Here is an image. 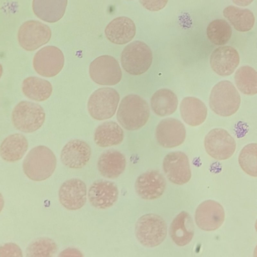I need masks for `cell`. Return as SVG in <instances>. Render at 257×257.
I'll return each instance as SVG.
<instances>
[{"instance_id": "6da1fadb", "label": "cell", "mask_w": 257, "mask_h": 257, "mask_svg": "<svg viewBox=\"0 0 257 257\" xmlns=\"http://www.w3.org/2000/svg\"><path fill=\"white\" fill-rule=\"evenodd\" d=\"M56 157L52 151L45 146L32 149L23 162V170L26 176L34 181H42L49 178L55 170Z\"/></svg>"}, {"instance_id": "7a4b0ae2", "label": "cell", "mask_w": 257, "mask_h": 257, "mask_svg": "<svg viewBox=\"0 0 257 257\" xmlns=\"http://www.w3.org/2000/svg\"><path fill=\"white\" fill-rule=\"evenodd\" d=\"M150 116L148 102L136 94H129L121 100L116 113L119 123L127 130H136L146 124Z\"/></svg>"}, {"instance_id": "3957f363", "label": "cell", "mask_w": 257, "mask_h": 257, "mask_svg": "<svg viewBox=\"0 0 257 257\" xmlns=\"http://www.w3.org/2000/svg\"><path fill=\"white\" fill-rule=\"evenodd\" d=\"M241 98L238 91L231 82L222 80L212 88L209 96V106L216 114L229 116L239 108Z\"/></svg>"}, {"instance_id": "277c9868", "label": "cell", "mask_w": 257, "mask_h": 257, "mask_svg": "<svg viewBox=\"0 0 257 257\" xmlns=\"http://www.w3.org/2000/svg\"><path fill=\"white\" fill-rule=\"evenodd\" d=\"M167 226L159 215L148 213L141 216L135 226V234L144 246L154 247L160 245L165 239Z\"/></svg>"}, {"instance_id": "5b68a950", "label": "cell", "mask_w": 257, "mask_h": 257, "mask_svg": "<svg viewBox=\"0 0 257 257\" xmlns=\"http://www.w3.org/2000/svg\"><path fill=\"white\" fill-rule=\"evenodd\" d=\"M152 59V52L150 47L143 42L136 41L124 47L120 60L125 71L131 75H139L149 69Z\"/></svg>"}, {"instance_id": "8992f818", "label": "cell", "mask_w": 257, "mask_h": 257, "mask_svg": "<svg viewBox=\"0 0 257 257\" xmlns=\"http://www.w3.org/2000/svg\"><path fill=\"white\" fill-rule=\"evenodd\" d=\"M45 112L39 104L22 101L13 109L12 121L14 126L21 132L29 133L36 131L43 124Z\"/></svg>"}, {"instance_id": "52a82bcc", "label": "cell", "mask_w": 257, "mask_h": 257, "mask_svg": "<svg viewBox=\"0 0 257 257\" xmlns=\"http://www.w3.org/2000/svg\"><path fill=\"white\" fill-rule=\"evenodd\" d=\"M119 101V95L114 89L102 87L95 90L90 96L87 109L90 116L102 120L114 115Z\"/></svg>"}, {"instance_id": "ba28073f", "label": "cell", "mask_w": 257, "mask_h": 257, "mask_svg": "<svg viewBox=\"0 0 257 257\" xmlns=\"http://www.w3.org/2000/svg\"><path fill=\"white\" fill-rule=\"evenodd\" d=\"M89 75L96 83L102 85H114L122 78V72L117 61L109 55L100 56L90 64Z\"/></svg>"}, {"instance_id": "9c48e42d", "label": "cell", "mask_w": 257, "mask_h": 257, "mask_svg": "<svg viewBox=\"0 0 257 257\" xmlns=\"http://www.w3.org/2000/svg\"><path fill=\"white\" fill-rule=\"evenodd\" d=\"M204 147L207 153L212 158L224 160L233 155L236 143L227 131L216 128L211 130L205 136Z\"/></svg>"}, {"instance_id": "30bf717a", "label": "cell", "mask_w": 257, "mask_h": 257, "mask_svg": "<svg viewBox=\"0 0 257 257\" xmlns=\"http://www.w3.org/2000/svg\"><path fill=\"white\" fill-rule=\"evenodd\" d=\"M51 37V31L46 25L30 20L23 23L18 33L19 44L25 50L32 51L47 43Z\"/></svg>"}, {"instance_id": "8fae6325", "label": "cell", "mask_w": 257, "mask_h": 257, "mask_svg": "<svg viewBox=\"0 0 257 257\" xmlns=\"http://www.w3.org/2000/svg\"><path fill=\"white\" fill-rule=\"evenodd\" d=\"M64 65L62 51L54 46H48L39 50L35 55L33 65L41 76L52 77L57 75Z\"/></svg>"}, {"instance_id": "7c38bea8", "label": "cell", "mask_w": 257, "mask_h": 257, "mask_svg": "<svg viewBox=\"0 0 257 257\" xmlns=\"http://www.w3.org/2000/svg\"><path fill=\"white\" fill-rule=\"evenodd\" d=\"M163 168L167 178L173 184L182 185L191 179L189 159L182 152H172L166 155L163 162Z\"/></svg>"}, {"instance_id": "4fadbf2b", "label": "cell", "mask_w": 257, "mask_h": 257, "mask_svg": "<svg viewBox=\"0 0 257 257\" xmlns=\"http://www.w3.org/2000/svg\"><path fill=\"white\" fill-rule=\"evenodd\" d=\"M195 222L202 230L210 231L220 227L225 219V212L217 202L207 200L201 203L196 208Z\"/></svg>"}, {"instance_id": "5bb4252c", "label": "cell", "mask_w": 257, "mask_h": 257, "mask_svg": "<svg viewBox=\"0 0 257 257\" xmlns=\"http://www.w3.org/2000/svg\"><path fill=\"white\" fill-rule=\"evenodd\" d=\"M87 187L85 183L79 179L66 180L60 186L58 195L60 203L70 210L81 208L87 199Z\"/></svg>"}, {"instance_id": "9a60e30c", "label": "cell", "mask_w": 257, "mask_h": 257, "mask_svg": "<svg viewBox=\"0 0 257 257\" xmlns=\"http://www.w3.org/2000/svg\"><path fill=\"white\" fill-rule=\"evenodd\" d=\"M156 137L159 144L166 148H174L181 145L186 137L184 124L174 118L162 120L156 130Z\"/></svg>"}, {"instance_id": "2e32d148", "label": "cell", "mask_w": 257, "mask_h": 257, "mask_svg": "<svg viewBox=\"0 0 257 257\" xmlns=\"http://www.w3.org/2000/svg\"><path fill=\"white\" fill-rule=\"evenodd\" d=\"M135 189L142 199L152 200L160 198L164 193L166 181L164 176L156 170L141 174L135 182Z\"/></svg>"}, {"instance_id": "e0dca14e", "label": "cell", "mask_w": 257, "mask_h": 257, "mask_svg": "<svg viewBox=\"0 0 257 257\" xmlns=\"http://www.w3.org/2000/svg\"><path fill=\"white\" fill-rule=\"evenodd\" d=\"M91 155V150L88 144L81 140L74 139L63 147L60 159L63 164L67 167L79 169L88 163Z\"/></svg>"}, {"instance_id": "ac0fdd59", "label": "cell", "mask_w": 257, "mask_h": 257, "mask_svg": "<svg viewBox=\"0 0 257 257\" xmlns=\"http://www.w3.org/2000/svg\"><path fill=\"white\" fill-rule=\"evenodd\" d=\"M118 190L113 182L99 180L94 181L89 188L88 200L93 207L100 209L112 206L117 201Z\"/></svg>"}, {"instance_id": "d6986e66", "label": "cell", "mask_w": 257, "mask_h": 257, "mask_svg": "<svg viewBox=\"0 0 257 257\" xmlns=\"http://www.w3.org/2000/svg\"><path fill=\"white\" fill-rule=\"evenodd\" d=\"M240 61L237 50L231 46H221L212 53L210 64L212 69L217 74L226 76L233 73Z\"/></svg>"}, {"instance_id": "ffe728a7", "label": "cell", "mask_w": 257, "mask_h": 257, "mask_svg": "<svg viewBox=\"0 0 257 257\" xmlns=\"http://www.w3.org/2000/svg\"><path fill=\"white\" fill-rule=\"evenodd\" d=\"M136 28L129 18L119 17L114 19L106 27L105 35L111 42L118 45L130 42L135 37Z\"/></svg>"}, {"instance_id": "44dd1931", "label": "cell", "mask_w": 257, "mask_h": 257, "mask_svg": "<svg viewBox=\"0 0 257 257\" xmlns=\"http://www.w3.org/2000/svg\"><path fill=\"white\" fill-rule=\"evenodd\" d=\"M169 233L172 240L180 246L190 242L194 234V226L192 217L186 211L179 213L172 221Z\"/></svg>"}, {"instance_id": "7402d4cb", "label": "cell", "mask_w": 257, "mask_h": 257, "mask_svg": "<svg viewBox=\"0 0 257 257\" xmlns=\"http://www.w3.org/2000/svg\"><path fill=\"white\" fill-rule=\"evenodd\" d=\"M126 159L120 152L113 150L104 152L97 161V168L100 174L109 179L120 176L126 167Z\"/></svg>"}, {"instance_id": "603a6c76", "label": "cell", "mask_w": 257, "mask_h": 257, "mask_svg": "<svg viewBox=\"0 0 257 257\" xmlns=\"http://www.w3.org/2000/svg\"><path fill=\"white\" fill-rule=\"evenodd\" d=\"M68 0H33L32 9L35 15L48 23H55L64 16Z\"/></svg>"}, {"instance_id": "cb8c5ba5", "label": "cell", "mask_w": 257, "mask_h": 257, "mask_svg": "<svg viewBox=\"0 0 257 257\" xmlns=\"http://www.w3.org/2000/svg\"><path fill=\"white\" fill-rule=\"evenodd\" d=\"M181 117L188 125L192 126L202 124L206 119L207 108L204 103L194 97H186L180 105Z\"/></svg>"}, {"instance_id": "d4e9b609", "label": "cell", "mask_w": 257, "mask_h": 257, "mask_svg": "<svg viewBox=\"0 0 257 257\" xmlns=\"http://www.w3.org/2000/svg\"><path fill=\"white\" fill-rule=\"evenodd\" d=\"M27 138L22 134L10 135L2 142L0 146L2 158L8 162H15L21 160L28 148Z\"/></svg>"}, {"instance_id": "484cf974", "label": "cell", "mask_w": 257, "mask_h": 257, "mask_svg": "<svg viewBox=\"0 0 257 257\" xmlns=\"http://www.w3.org/2000/svg\"><path fill=\"white\" fill-rule=\"evenodd\" d=\"M123 131L112 121L104 122L97 126L94 134V141L99 147L105 148L120 144L123 139Z\"/></svg>"}, {"instance_id": "4316f807", "label": "cell", "mask_w": 257, "mask_h": 257, "mask_svg": "<svg viewBox=\"0 0 257 257\" xmlns=\"http://www.w3.org/2000/svg\"><path fill=\"white\" fill-rule=\"evenodd\" d=\"M151 106L153 112L157 115H169L177 109L178 98L172 90L166 88L160 89L152 95Z\"/></svg>"}, {"instance_id": "83f0119b", "label": "cell", "mask_w": 257, "mask_h": 257, "mask_svg": "<svg viewBox=\"0 0 257 257\" xmlns=\"http://www.w3.org/2000/svg\"><path fill=\"white\" fill-rule=\"evenodd\" d=\"M22 89L24 94L28 98L36 101H43L50 96L53 87L48 80L31 76L23 80Z\"/></svg>"}, {"instance_id": "f1b7e54d", "label": "cell", "mask_w": 257, "mask_h": 257, "mask_svg": "<svg viewBox=\"0 0 257 257\" xmlns=\"http://www.w3.org/2000/svg\"><path fill=\"white\" fill-rule=\"evenodd\" d=\"M223 13L225 18L238 31L247 32L253 28L254 16L252 12L248 9L229 6L224 9Z\"/></svg>"}, {"instance_id": "f546056e", "label": "cell", "mask_w": 257, "mask_h": 257, "mask_svg": "<svg viewBox=\"0 0 257 257\" xmlns=\"http://www.w3.org/2000/svg\"><path fill=\"white\" fill-rule=\"evenodd\" d=\"M234 81L237 88L243 94H257V71L252 67L248 65L239 67L235 73Z\"/></svg>"}, {"instance_id": "4dcf8cb0", "label": "cell", "mask_w": 257, "mask_h": 257, "mask_svg": "<svg viewBox=\"0 0 257 257\" xmlns=\"http://www.w3.org/2000/svg\"><path fill=\"white\" fill-rule=\"evenodd\" d=\"M207 36L209 40L216 45H224L230 40L232 29L224 20L217 19L209 23L207 28Z\"/></svg>"}, {"instance_id": "1f68e13d", "label": "cell", "mask_w": 257, "mask_h": 257, "mask_svg": "<svg viewBox=\"0 0 257 257\" xmlns=\"http://www.w3.org/2000/svg\"><path fill=\"white\" fill-rule=\"evenodd\" d=\"M238 163L242 170L250 176L257 177V143H250L241 150Z\"/></svg>"}, {"instance_id": "d6a6232c", "label": "cell", "mask_w": 257, "mask_h": 257, "mask_svg": "<svg viewBox=\"0 0 257 257\" xmlns=\"http://www.w3.org/2000/svg\"><path fill=\"white\" fill-rule=\"evenodd\" d=\"M57 250V244L53 239L43 237L32 241L27 247L26 253L28 257H49Z\"/></svg>"}, {"instance_id": "836d02e7", "label": "cell", "mask_w": 257, "mask_h": 257, "mask_svg": "<svg viewBox=\"0 0 257 257\" xmlns=\"http://www.w3.org/2000/svg\"><path fill=\"white\" fill-rule=\"evenodd\" d=\"M20 246L15 243H6L0 247V257H22Z\"/></svg>"}, {"instance_id": "e575fe53", "label": "cell", "mask_w": 257, "mask_h": 257, "mask_svg": "<svg viewBox=\"0 0 257 257\" xmlns=\"http://www.w3.org/2000/svg\"><path fill=\"white\" fill-rule=\"evenodd\" d=\"M141 5L150 11H158L163 9L168 0H140Z\"/></svg>"}, {"instance_id": "d590c367", "label": "cell", "mask_w": 257, "mask_h": 257, "mask_svg": "<svg viewBox=\"0 0 257 257\" xmlns=\"http://www.w3.org/2000/svg\"><path fill=\"white\" fill-rule=\"evenodd\" d=\"M59 256H83L80 250L75 248L69 247L62 250L59 254Z\"/></svg>"}, {"instance_id": "8d00e7d4", "label": "cell", "mask_w": 257, "mask_h": 257, "mask_svg": "<svg viewBox=\"0 0 257 257\" xmlns=\"http://www.w3.org/2000/svg\"><path fill=\"white\" fill-rule=\"evenodd\" d=\"M236 5L241 7H246L250 4L253 0H232Z\"/></svg>"}, {"instance_id": "74e56055", "label": "cell", "mask_w": 257, "mask_h": 257, "mask_svg": "<svg viewBox=\"0 0 257 257\" xmlns=\"http://www.w3.org/2000/svg\"><path fill=\"white\" fill-rule=\"evenodd\" d=\"M253 253H254V254H253L254 256H257V245L254 249Z\"/></svg>"}, {"instance_id": "f35d334b", "label": "cell", "mask_w": 257, "mask_h": 257, "mask_svg": "<svg viewBox=\"0 0 257 257\" xmlns=\"http://www.w3.org/2000/svg\"><path fill=\"white\" fill-rule=\"evenodd\" d=\"M255 230L257 232V219L255 221Z\"/></svg>"}]
</instances>
